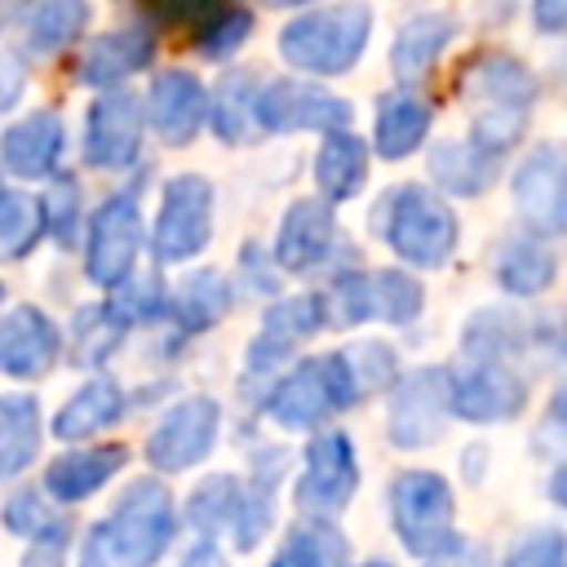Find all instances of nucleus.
I'll return each instance as SVG.
<instances>
[{
    "mask_svg": "<svg viewBox=\"0 0 567 567\" xmlns=\"http://www.w3.org/2000/svg\"><path fill=\"white\" fill-rule=\"evenodd\" d=\"M177 532V509L164 483H133L120 505L89 532L80 567H155Z\"/></svg>",
    "mask_w": 567,
    "mask_h": 567,
    "instance_id": "f257e3e1",
    "label": "nucleus"
},
{
    "mask_svg": "<svg viewBox=\"0 0 567 567\" xmlns=\"http://www.w3.org/2000/svg\"><path fill=\"white\" fill-rule=\"evenodd\" d=\"M461 89L474 97V142L470 146H478L487 155H501L505 146H514L523 137L527 106L536 97V84L523 71V62H514L505 53L474 58Z\"/></svg>",
    "mask_w": 567,
    "mask_h": 567,
    "instance_id": "f03ea898",
    "label": "nucleus"
},
{
    "mask_svg": "<svg viewBox=\"0 0 567 567\" xmlns=\"http://www.w3.org/2000/svg\"><path fill=\"white\" fill-rule=\"evenodd\" d=\"M368 27H372V13L363 4H354V0L328 4V9H315L297 22H288L279 31V53L297 71L341 75L359 62V53L368 44Z\"/></svg>",
    "mask_w": 567,
    "mask_h": 567,
    "instance_id": "7ed1b4c3",
    "label": "nucleus"
},
{
    "mask_svg": "<svg viewBox=\"0 0 567 567\" xmlns=\"http://www.w3.org/2000/svg\"><path fill=\"white\" fill-rule=\"evenodd\" d=\"M381 235L385 244L412 261V266H443L456 248V217L452 208L430 195L425 186H399L394 195L381 199Z\"/></svg>",
    "mask_w": 567,
    "mask_h": 567,
    "instance_id": "20e7f679",
    "label": "nucleus"
},
{
    "mask_svg": "<svg viewBox=\"0 0 567 567\" xmlns=\"http://www.w3.org/2000/svg\"><path fill=\"white\" fill-rule=\"evenodd\" d=\"M390 518L399 540L421 554V558H439L447 549H456V532H452V487L430 474V470H408L394 478L390 487Z\"/></svg>",
    "mask_w": 567,
    "mask_h": 567,
    "instance_id": "39448f33",
    "label": "nucleus"
},
{
    "mask_svg": "<svg viewBox=\"0 0 567 567\" xmlns=\"http://www.w3.org/2000/svg\"><path fill=\"white\" fill-rule=\"evenodd\" d=\"M359 399L354 381H350V368L341 354H323V359H306L297 363L270 394V416L288 430H310L319 425L328 412L337 408H350Z\"/></svg>",
    "mask_w": 567,
    "mask_h": 567,
    "instance_id": "423d86ee",
    "label": "nucleus"
},
{
    "mask_svg": "<svg viewBox=\"0 0 567 567\" xmlns=\"http://www.w3.org/2000/svg\"><path fill=\"white\" fill-rule=\"evenodd\" d=\"M208 230H213V186L195 173L173 177L155 221V257L186 261L208 244Z\"/></svg>",
    "mask_w": 567,
    "mask_h": 567,
    "instance_id": "0eeeda50",
    "label": "nucleus"
},
{
    "mask_svg": "<svg viewBox=\"0 0 567 567\" xmlns=\"http://www.w3.org/2000/svg\"><path fill=\"white\" fill-rule=\"evenodd\" d=\"M359 487L354 447L346 434H319L306 447V474L297 483V509L310 518H332Z\"/></svg>",
    "mask_w": 567,
    "mask_h": 567,
    "instance_id": "6e6552de",
    "label": "nucleus"
},
{
    "mask_svg": "<svg viewBox=\"0 0 567 567\" xmlns=\"http://www.w3.org/2000/svg\"><path fill=\"white\" fill-rule=\"evenodd\" d=\"M142 248V213H137V199L124 190V195H111L97 217H93V235H89V279L102 284V288H120L124 275L133 270V257Z\"/></svg>",
    "mask_w": 567,
    "mask_h": 567,
    "instance_id": "1a4fd4ad",
    "label": "nucleus"
},
{
    "mask_svg": "<svg viewBox=\"0 0 567 567\" xmlns=\"http://www.w3.org/2000/svg\"><path fill=\"white\" fill-rule=\"evenodd\" d=\"M217 421H221V412H217L213 399H204V394L182 399V403L159 421V430L151 434L146 461H151L155 470H168V474L190 470V465L204 461L208 447L217 443Z\"/></svg>",
    "mask_w": 567,
    "mask_h": 567,
    "instance_id": "9d476101",
    "label": "nucleus"
},
{
    "mask_svg": "<svg viewBox=\"0 0 567 567\" xmlns=\"http://www.w3.org/2000/svg\"><path fill=\"white\" fill-rule=\"evenodd\" d=\"M447 381L452 377L443 368H421L394 390V399H390V439L399 447H425L443 434Z\"/></svg>",
    "mask_w": 567,
    "mask_h": 567,
    "instance_id": "9b49d317",
    "label": "nucleus"
},
{
    "mask_svg": "<svg viewBox=\"0 0 567 567\" xmlns=\"http://www.w3.org/2000/svg\"><path fill=\"white\" fill-rule=\"evenodd\" d=\"M257 120L270 133H292V128H341L350 120V106L337 93H323L319 84L306 80H275L257 102Z\"/></svg>",
    "mask_w": 567,
    "mask_h": 567,
    "instance_id": "f8f14e48",
    "label": "nucleus"
},
{
    "mask_svg": "<svg viewBox=\"0 0 567 567\" xmlns=\"http://www.w3.org/2000/svg\"><path fill=\"white\" fill-rule=\"evenodd\" d=\"M523 403H527L523 377L509 372L496 359H487V363L461 372L456 381H447V408L465 421H509V416H518Z\"/></svg>",
    "mask_w": 567,
    "mask_h": 567,
    "instance_id": "ddd939ff",
    "label": "nucleus"
},
{
    "mask_svg": "<svg viewBox=\"0 0 567 567\" xmlns=\"http://www.w3.org/2000/svg\"><path fill=\"white\" fill-rule=\"evenodd\" d=\"M142 142V102L133 93H106L89 111L84 155L93 168H124Z\"/></svg>",
    "mask_w": 567,
    "mask_h": 567,
    "instance_id": "4468645a",
    "label": "nucleus"
},
{
    "mask_svg": "<svg viewBox=\"0 0 567 567\" xmlns=\"http://www.w3.org/2000/svg\"><path fill=\"white\" fill-rule=\"evenodd\" d=\"M514 204L518 213L540 230V235H558L567 226V204H563V155L558 146H536L518 177H514Z\"/></svg>",
    "mask_w": 567,
    "mask_h": 567,
    "instance_id": "2eb2a0df",
    "label": "nucleus"
},
{
    "mask_svg": "<svg viewBox=\"0 0 567 567\" xmlns=\"http://www.w3.org/2000/svg\"><path fill=\"white\" fill-rule=\"evenodd\" d=\"M58 359V328L44 310L18 306L0 319V372L4 377H44Z\"/></svg>",
    "mask_w": 567,
    "mask_h": 567,
    "instance_id": "dca6fc26",
    "label": "nucleus"
},
{
    "mask_svg": "<svg viewBox=\"0 0 567 567\" xmlns=\"http://www.w3.org/2000/svg\"><path fill=\"white\" fill-rule=\"evenodd\" d=\"M328 248H332V208L319 199H297L279 221L275 261L284 270H310L328 257Z\"/></svg>",
    "mask_w": 567,
    "mask_h": 567,
    "instance_id": "f3484780",
    "label": "nucleus"
},
{
    "mask_svg": "<svg viewBox=\"0 0 567 567\" xmlns=\"http://www.w3.org/2000/svg\"><path fill=\"white\" fill-rule=\"evenodd\" d=\"M204 106H208V97L190 71H164L151 84V124L173 146L195 137V128L204 124Z\"/></svg>",
    "mask_w": 567,
    "mask_h": 567,
    "instance_id": "a211bd4d",
    "label": "nucleus"
},
{
    "mask_svg": "<svg viewBox=\"0 0 567 567\" xmlns=\"http://www.w3.org/2000/svg\"><path fill=\"white\" fill-rule=\"evenodd\" d=\"M62 155V120L53 111H35L4 128L0 137V159L13 177H44Z\"/></svg>",
    "mask_w": 567,
    "mask_h": 567,
    "instance_id": "6ab92c4d",
    "label": "nucleus"
},
{
    "mask_svg": "<svg viewBox=\"0 0 567 567\" xmlns=\"http://www.w3.org/2000/svg\"><path fill=\"white\" fill-rule=\"evenodd\" d=\"M155 53V40L146 31H111V35H97L84 58H80V80L93 84V89H106V84H120L124 75L142 71Z\"/></svg>",
    "mask_w": 567,
    "mask_h": 567,
    "instance_id": "aec40b11",
    "label": "nucleus"
},
{
    "mask_svg": "<svg viewBox=\"0 0 567 567\" xmlns=\"http://www.w3.org/2000/svg\"><path fill=\"white\" fill-rule=\"evenodd\" d=\"M124 461H128V452H124L120 443H111V447L66 452V456H58V461L49 465L44 483H49V492H53L58 501H84V496H93V492H97Z\"/></svg>",
    "mask_w": 567,
    "mask_h": 567,
    "instance_id": "412c9836",
    "label": "nucleus"
},
{
    "mask_svg": "<svg viewBox=\"0 0 567 567\" xmlns=\"http://www.w3.org/2000/svg\"><path fill=\"white\" fill-rule=\"evenodd\" d=\"M120 412H124V390H120L111 377H97V381H89L84 390H75V394L66 399V408L53 416V434L66 439V443L89 439V434L115 425Z\"/></svg>",
    "mask_w": 567,
    "mask_h": 567,
    "instance_id": "4be33fe9",
    "label": "nucleus"
},
{
    "mask_svg": "<svg viewBox=\"0 0 567 567\" xmlns=\"http://www.w3.org/2000/svg\"><path fill=\"white\" fill-rule=\"evenodd\" d=\"M89 22V4L84 0H31L22 9V35L27 49L35 58L58 53L62 44H71Z\"/></svg>",
    "mask_w": 567,
    "mask_h": 567,
    "instance_id": "5701e85b",
    "label": "nucleus"
},
{
    "mask_svg": "<svg viewBox=\"0 0 567 567\" xmlns=\"http://www.w3.org/2000/svg\"><path fill=\"white\" fill-rule=\"evenodd\" d=\"M452 35H456V22H452L447 13H421V18H412V22L399 31L394 49H390L394 75H399V80L425 75V71L434 66V58L447 49Z\"/></svg>",
    "mask_w": 567,
    "mask_h": 567,
    "instance_id": "b1692460",
    "label": "nucleus"
},
{
    "mask_svg": "<svg viewBox=\"0 0 567 567\" xmlns=\"http://www.w3.org/2000/svg\"><path fill=\"white\" fill-rule=\"evenodd\" d=\"M270 567H350V545L328 518H306L284 536Z\"/></svg>",
    "mask_w": 567,
    "mask_h": 567,
    "instance_id": "393cba45",
    "label": "nucleus"
},
{
    "mask_svg": "<svg viewBox=\"0 0 567 567\" xmlns=\"http://www.w3.org/2000/svg\"><path fill=\"white\" fill-rule=\"evenodd\" d=\"M35 447H40V412H35V399L4 394L0 399V478L22 474L35 461Z\"/></svg>",
    "mask_w": 567,
    "mask_h": 567,
    "instance_id": "a878e982",
    "label": "nucleus"
},
{
    "mask_svg": "<svg viewBox=\"0 0 567 567\" xmlns=\"http://www.w3.org/2000/svg\"><path fill=\"white\" fill-rule=\"evenodd\" d=\"M368 177V146L350 133H332L315 155V182L328 199H350Z\"/></svg>",
    "mask_w": 567,
    "mask_h": 567,
    "instance_id": "bb28decb",
    "label": "nucleus"
},
{
    "mask_svg": "<svg viewBox=\"0 0 567 567\" xmlns=\"http://www.w3.org/2000/svg\"><path fill=\"white\" fill-rule=\"evenodd\" d=\"M430 173L439 186H447L456 195H478L496 177V155H487L470 142H443L430 151Z\"/></svg>",
    "mask_w": 567,
    "mask_h": 567,
    "instance_id": "cd10ccee",
    "label": "nucleus"
},
{
    "mask_svg": "<svg viewBox=\"0 0 567 567\" xmlns=\"http://www.w3.org/2000/svg\"><path fill=\"white\" fill-rule=\"evenodd\" d=\"M430 128V102L421 97H385L377 111V151L385 159H403L421 146Z\"/></svg>",
    "mask_w": 567,
    "mask_h": 567,
    "instance_id": "c85d7f7f",
    "label": "nucleus"
},
{
    "mask_svg": "<svg viewBox=\"0 0 567 567\" xmlns=\"http://www.w3.org/2000/svg\"><path fill=\"white\" fill-rule=\"evenodd\" d=\"M496 279L514 297L545 292L554 284V252L545 244H532V239H509L496 257Z\"/></svg>",
    "mask_w": 567,
    "mask_h": 567,
    "instance_id": "c756f323",
    "label": "nucleus"
},
{
    "mask_svg": "<svg viewBox=\"0 0 567 567\" xmlns=\"http://www.w3.org/2000/svg\"><path fill=\"white\" fill-rule=\"evenodd\" d=\"M226 310H230V288H226V279L213 275V270L190 275V279L177 288V297H173V315H177V323L190 328V332L213 328Z\"/></svg>",
    "mask_w": 567,
    "mask_h": 567,
    "instance_id": "7c9ffc66",
    "label": "nucleus"
},
{
    "mask_svg": "<svg viewBox=\"0 0 567 567\" xmlns=\"http://www.w3.org/2000/svg\"><path fill=\"white\" fill-rule=\"evenodd\" d=\"M44 230V208L31 195L0 190V261H18L35 248Z\"/></svg>",
    "mask_w": 567,
    "mask_h": 567,
    "instance_id": "2f4dec72",
    "label": "nucleus"
},
{
    "mask_svg": "<svg viewBox=\"0 0 567 567\" xmlns=\"http://www.w3.org/2000/svg\"><path fill=\"white\" fill-rule=\"evenodd\" d=\"M124 323L111 315V306H84L75 315V328H71V359L75 363H102L115 341H120Z\"/></svg>",
    "mask_w": 567,
    "mask_h": 567,
    "instance_id": "473e14b6",
    "label": "nucleus"
},
{
    "mask_svg": "<svg viewBox=\"0 0 567 567\" xmlns=\"http://www.w3.org/2000/svg\"><path fill=\"white\" fill-rule=\"evenodd\" d=\"M235 509H239V487L230 474H213L208 483L195 487V496L186 501V514L190 523L204 532V536H217L226 523H235Z\"/></svg>",
    "mask_w": 567,
    "mask_h": 567,
    "instance_id": "72a5a7b5",
    "label": "nucleus"
},
{
    "mask_svg": "<svg viewBox=\"0 0 567 567\" xmlns=\"http://www.w3.org/2000/svg\"><path fill=\"white\" fill-rule=\"evenodd\" d=\"M248 106H252V75L248 71L226 75L213 93V128L226 142H239L248 133Z\"/></svg>",
    "mask_w": 567,
    "mask_h": 567,
    "instance_id": "f704fd0d",
    "label": "nucleus"
},
{
    "mask_svg": "<svg viewBox=\"0 0 567 567\" xmlns=\"http://www.w3.org/2000/svg\"><path fill=\"white\" fill-rule=\"evenodd\" d=\"M368 292H372V310L381 319H390V323H408L421 310V284L412 275H403V270H381L368 284Z\"/></svg>",
    "mask_w": 567,
    "mask_h": 567,
    "instance_id": "c9c22d12",
    "label": "nucleus"
},
{
    "mask_svg": "<svg viewBox=\"0 0 567 567\" xmlns=\"http://www.w3.org/2000/svg\"><path fill=\"white\" fill-rule=\"evenodd\" d=\"M319 323H323L319 297H288V301L270 306V315H266V332H261V337H270V341H279V346H292L297 337H310Z\"/></svg>",
    "mask_w": 567,
    "mask_h": 567,
    "instance_id": "e433bc0d",
    "label": "nucleus"
},
{
    "mask_svg": "<svg viewBox=\"0 0 567 567\" xmlns=\"http://www.w3.org/2000/svg\"><path fill=\"white\" fill-rule=\"evenodd\" d=\"M323 319L337 323V328H350V323H363L372 315V292H368V279L363 275H341L332 284V292L319 301Z\"/></svg>",
    "mask_w": 567,
    "mask_h": 567,
    "instance_id": "4c0bfd02",
    "label": "nucleus"
},
{
    "mask_svg": "<svg viewBox=\"0 0 567 567\" xmlns=\"http://www.w3.org/2000/svg\"><path fill=\"white\" fill-rule=\"evenodd\" d=\"M341 359H346V368H350V381H354L359 399L394 377V354H390L385 346H377V341H368V346H359V350H341Z\"/></svg>",
    "mask_w": 567,
    "mask_h": 567,
    "instance_id": "58836bf2",
    "label": "nucleus"
},
{
    "mask_svg": "<svg viewBox=\"0 0 567 567\" xmlns=\"http://www.w3.org/2000/svg\"><path fill=\"white\" fill-rule=\"evenodd\" d=\"M248 31H252V18L244 9H221L199 35V53L204 58H226L248 40Z\"/></svg>",
    "mask_w": 567,
    "mask_h": 567,
    "instance_id": "ea45409f",
    "label": "nucleus"
},
{
    "mask_svg": "<svg viewBox=\"0 0 567 567\" xmlns=\"http://www.w3.org/2000/svg\"><path fill=\"white\" fill-rule=\"evenodd\" d=\"M563 532L558 527H536L532 536H523L514 549H509V558H505V567H563Z\"/></svg>",
    "mask_w": 567,
    "mask_h": 567,
    "instance_id": "a19ab883",
    "label": "nucleus"
},
{
    "mask_svg": "<svg viewBox=\"0 0 567 567\" xmlns=\"http://www.w3.org/2000/svg\"><path fill=\"white\" fill-rule=\"evenodd\" d=\"M142 9H151L159 22H177V27H208L221 9H226V0H137Z\"/></svg>",
    "mask_w": 567,
    "mask_h": 567,
    "instance_id": "79ce46f5",
    "label": "nucleus"
},
{
    "mask_svg": "<svg viewBox=\"0 0 567 567\" xmlns=\"http://www.w3.org/2000/svg\"><path fill=\"white\" fill-rule=\"evenodd\" d=\"M58 518L49 514V505L35 496V492H18L9 505H4V527L9 532H22V536H40L49 532Z\"/></svg>",
    "mask_w": 567,
    "mask_h": 567,
    "instance_id": "37998d69",
    "label": "nucleus"
},
{
    "mask_svg": "<svg viewBox=\"0 0 567 567\" xmlns=\"http://www.w3.org/2000/svg\"><path fill=\"white\" fill-rule=\"evenodd\" d=\"M159 310V279H137L133 288H124L115 301H111V315L120 323H133V319H155Z\"/></svg>",
    "mask_w": 567,
    "mask_h": 567,
    "instance_id": "c03bdc74",
    "label": "nucleus"
},
{
    "mask_svg": "<svg viewBox=\"0 0 567 567\" xmlns=\"http://www.w3.org/2000/svg\"><path fill=\"white\" fill-rule=\"evenodd\" d=\"M75 204H80V195H75L71 182H58L53 195H49V204H40V208H44V221H53V235H58L62 244H66L71 230H75Z\"/></svg>",
    "mask_w": 567,
    "mask_h": 567,
    "instance_id": "a18cd8bd",
    "label": "nucleus"
},
{
    "mask_svg": "<svg viewBox=\"0 0 567 567\" xmlns=\"http://www.w3.org/2000/svg\"><path fill=\"white\" fill-rule=\"evenodd\" d=\"M62 549H66V527L53 523L49 532L35 536V545L27 554V567H62Z\"/></svg>",
    "mask_w": 567,
    "mask_h": 567,
    "instance_id": "49530a36",
    "label": "nucleus"
},
{
    "mask_svg": "<svg viewBox=\"0 0 567 567\" xmlns=\"http://www.w3.org/2000/svg\"><path fill=\"white\" fill-rule=\"evenodd\" d=\"M22 84H27L22 66H18L9 53H0V111H9V106L22 97Z\"/></svg>",
    "mask_w": 567,
    "mask_h": 567,
    "instance_id": "de8ad7c7",
    "label": "nucleus"
},
{
    "mask_svg": "<svg viewBox=\"0 0 567 567\" xmlns=\"http://www.w3.org/2000/svg\"><path fill=\"white\" fill-rule=\"evenodd\" d=\"M532 18L540 31H563L567 22V0H532Z\"/></svg>",
    "mask_w": 567,
    "mask_h": 567,
    "instance_id": "09e8293b",
    "label": "nucleus"
},
{
    "mask_svg": "<svg viewBox=\"0 0 567 567\" xmlns=\"http://www.w3.org/2000/svg\"><path fill=\"white\" fill-rule=\"evenodd\" d=\"M182 567H226V558L217 554V545L204 540V545H195V549L182 558Z\"/></svg>",
    "mask_w": 567,
    "mask_h": 567,
    "instance_id": "8fccbe9b",
    "label": "nucleus"
},
{
    "mask_svg": "<svg viewBox=\"0 0 567 567\" xmlns=\"http://www.w3.org/2000/svg\"><path fill=\"white\" fill-rule=\"evenodd\" d=\"M270 4H310V0H270Z\"/></svg>",
    "mask_w": 567,
    "mask_h": 567,
    "instance_id": "3c124183",
    "label": "nucleus"
},
{
    "mask_svg": "<svg viewBox=\"0 0 567 567\" xmlns=\"http://www.w3.org/2000/svg\"><path fill=\"white\" fill-rule=\"evenodd\" d=\"M363 567H390V563H363Z\"/></svg>",
    "mask_w": 567,
    "mask_h": 567,
    "instance_id": "603ef678",
    "label": "nucleus"
}]
</instances>
